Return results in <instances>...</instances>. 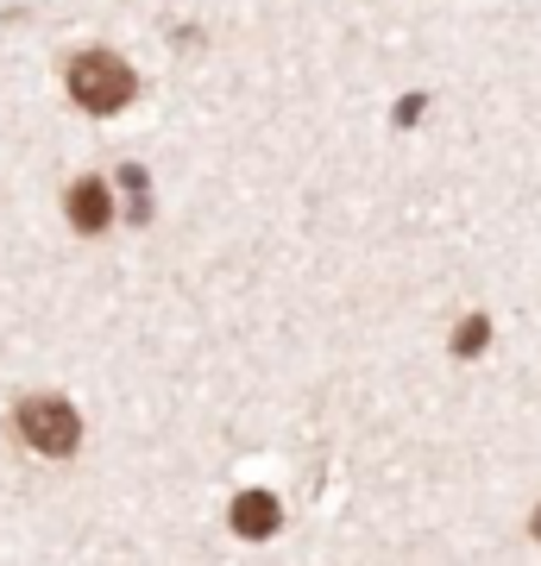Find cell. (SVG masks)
<instances>
[{"instance_id":"1","label":"cell","mask_w":541,"mask_h":566,"mask_svg":"<svg viewBox=\"0 0 541 566\" xmlns=\"http://www.w3.org/2000/svg\"><path fill=\"white\" fill-rule=\"evenodd\" d=\"M63 82H70V102L82 107V114H121L126 102H133V70H126L114 51H82V57H70V70H63Z\"/></svg>"},{"instance_id":"2","label":"cell","mask_w":541,"mask_h":566,"mask_svg":"<svg viewBox=\"0 0 541 566\" xmlns=\"http://www.w3.org/2000/svg\"><path fill=\"white\" fill-rule=\"evenodd\" d=\"M13 428H20V441L39 447L44 460H70L76 441H82L76 409L63 403V397H25V403L13 409Z\"/></svg>"},{"instance_id":"3","label":"cell","mask_w":541,"mask_h":566,"mask_svg":"<svg viewBox=\"0 0 541 566\" xmlns=\"http://www.w3.org/2000/svg\"><path fill=\"white\" fill-rule=\"evenodd\" d=\"M63 208H70L76 233H101V227L114 221V196H107V182H101V177H82L76 189L63 196Z\"/></svg>"},{"instance_id":"4","label":"cell","mask_w":541,"mask_h":566,"mask_svg":"<svg viewBox=\"0 0 541 566\" xmlns=\"http://www.w3.org/2000/svg\"><path fill=\"white\" fill-rule=\"evenodd\" d=\"M233 528H240L246 542L278 535V497H271V491H240V497H233Z\"/></svg>"},{"instance_id":"5","label":"cell","mask_w":541,"mask_h":566,"mask_svg":"<svg viewBox=\"0 0 541 566\" xmlns=\"http://www.w3.org/2000/svg\"><path fill=\"white\" fill-rule=\"evenodd\" d=\"M485 340H491V327H485V315H466V322H460V334H454V353L466 359V353H479Z\"/></svg>"},{"instance_id":"6","label":"cell","mask_w":541,"mask_h":566,"mask_svg":"<svg viewBox=\"0 0 541 566\" xmlns=\"http://www.w3.org/2000/svg\"><path fill=\"white\" fill-rule=\"evenodd\" d=\"M416 114H422V102H416V95H403V102H397V120L416 126Z\"/></svg>"},{"instance_id":"7","label":"cell","mask_w":541,"mask_h":566,"mask_svg":"<svg viewBox=\"0 0 541 566\" xmlns=\"http://www.w3.org/2000/svg\"><path fill=\"white\" fill-rule=\"evenodd\" d=\"M529 528H535V542H541V510H535V523H529Z\"/></svg>"}]
</instances>
